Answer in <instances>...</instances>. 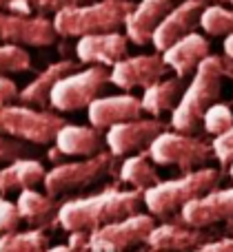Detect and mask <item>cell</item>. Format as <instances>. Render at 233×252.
I'll return each instance as SVG.
<instances>
[{"instance_id": "e575fe53", "label": "cell", "mask_w": 233, "mask_h": 252, "mask_svg": "<svg viewBox=\"0 0 233 252\" xmlns=\"http://www.w3.org/2000/svg\"><path fill=\"white\" fill-rule=\"evenodd\" d=\"M191 252H233V237L218 239V241H207V244L198 246V248Z\"/></svg>"}, {"instance_id": "2e32d148", "label": "cell", "mask_w": 233, "mask_h": 252, "mask_svg": "<svg viewBox=\"0 0 233 252\" xmlns=\"http://www.w3.org/2000/svg\"><path fill=\"white\" fill-rule=\"evenodd\" d=\"M176 7L173 0H140L131 7L127 20H124V33H127L129 42L145 47L151 42L154 31L164 20L171 9Z\"/></svg>"}, {"instance_id": "6da1fadb", "label": "cell", "mask_w": 233, "mask_h": 252, "mask_svg": "<svg viewBox=\"0 0 233 252\" xmlns=\"http://www.w3.org/2000/svg\"><path fill=\"white\" fill-rule=\"evenodd\" d=\"M142 204L145 199L140 190L105 188L96 195L65 201L58 210V226L67 232H93L107 223L138 215Z\"/></svg>"}, {"instance_id": "7402d4cb", "label": "cell", "mask_w": 233, "mask_h": 252, "mask_svg": "<svg viewBox=\"0 0 233 252\" xmlns=\"http://www.w3.org/2000/svg\"><path fill=\"white\" fill-rule=\"evenodd\" d=\"M16 206H18V213H20V219L25 223H29L31 228L44 230L49 226H58V210H60V206L47 192H38L36 188L20 190Z\"/></svg>"}, {"instance_id": "ee69618b", "label": "cell", "mask_w": 233, "mask_h": 252, "mask_svg": "<svg viewBox=\"0 0 233 252\" xmlns=\"http://www.w3.org/2000/svg\"><path fill=\"white\" fill-rule=\"evenodd\" d=\"M129 2H131V0H129Z\"/></svg>"}, {"instance_id": "f35d334b", "label": "cell", "mask_w": 233, "mask_h": 252, "mask_svg": "<svg viewBox=\"0 0 233 252\" xmlns=\"http://www.w3.org/2000/svg\"><path fill=\"white\" fill-rule=\"evenodd\" d=\"M47 252H74V250H71L67 244H60V246H49Z\"/></svg>"}, {"instance_id": "ffe728a7", "label": "cell", "mask_w": 233, "mask_h": 252, "mask_svg": "<svg viewBox=\"0 0 233 252\" xmlns=\"http://www.w3.org/2000/svg\"><path fill=\"white\" fill-rule=\"evenodd\" d=\"M209 235L202 228H189L185 223H162L151 230L147 246L158 252H191L207 244Z\"/></svg>"}, {"instance_id": "60d3db41", "label": "cell", "mask_w": 233, "mask_h": 252, "mask_svg": "<svg viewBox=\"0 0 233 252\" xmlns=\"http://www.w3.org/2000/svg\"><path fill=\"white\" fill-rule=\"evenodd\" d=\"M204 2H233V0H204Z\"/></svg>"}, {"instance_id": "8d00e7d4", "label": "cell", "mask_w": 233, "mask_h": 252, "mask_svg": "<svg viewBox=\"0 0 233 252\" xmlns=\"http://www.w3.org/2000/svg\"><path fill=\"white\" fill-rule=\"evenodd\" d=\"M220 62H222V71H225V78H231V80H233V58L220 56Z\"/></svg>"}, {"instance_id": "1f68e13d", "label": "cell", "mask_w": 233, "mask_h": 252, "mask_svg": "<svg viewBox=\"0 0 233 252\" xmlns=\"http://www.w3.org/2000/svg\"><path fill=\"white\" fill-rule=\"evenodd\" d=\"M211 146H213V157H216L222 166H229L233 161V126L227 133L213 137Z\"/></svg>"}, {"instance_id": "9c48e42d", "label": "cell", "mask_w": 233, "mask_h": 252, "mask_svg": "<svg viewBox=\"0 0 233 252\" xmlns=\"http://www.w3.org/2000/svg\"><path fill=\"white\" fill-rule=\"evenodd\" d=\"M155 228L154 215H131L127 219L107 223L89 235L87 252H124L147 244L151 230Z\"/></svg>"}, {"instance_id": "277c9868", "label": "cell", "mask_w": 233, "mask_h": 252, "mask_svg": "<svg viewBox=\"0 0 233 252\" xmlns=\"http://www.w3.org/2000/svg\"><path fill=\"white\" fill-rule=\"evenodd\" d=\"M131 7L133 2L129 0H96V2L58 11L53 16V27H56V33L62 38L111 33L124 25Z\"/></svg>"}, {"instance_id": "d4e9b609", "label": "cell", "mask_w": 233, "mask_h": 252, "mask_svg": "<svg viewBox=\"0 0 233 252\" xmlns=\"http://www.w3.org/2000/svg\"><path fill=\"white\" fill-rule=\"evenodd\" d=\"M118 182L131 186V190H149L155 184H160V175L155 170L154 161L149 159L147 151H142L140 155H131L120 164L118 170Z\"/></svg>"}, {"instance_id": "5bb4252c", "label": "cell", "mask_w": 233, "mask_h": 252, "mask_svg": "<svg viewBox=\"0 0 233 252\" xmlns=\"http://www.w3.org/2000/svg\"><path fill=\"white\" fill-rule=\"evenodd\" d=\"M202 9H204V0H182V2H178L164 16V20L158 25V29L154 31L151 44L155 47V51H167L173 42L194 33L195 25H200Z\"/></svg>"}, {"instance_id": "3957f363", "label": "cell", "mask_w": 233, "mask_h": 252, "mask_svg": "<svg viewBox=\"0 0 233 252\" xmlns=\"http://www.w3.org/2000/svg\"><path fill=\"white\" fill-rule=\"evenodd\" d=\"M220 179H222L220 170L204 166V168L185 173L180 179H169V182L155 184L154 188L142 192V199H145L147 210L154 217L171 219L176 215H180V210L189 201L198 199V197L211 192L213 188H218Z\"/></svg>"}, {"instance_id": "52a82bcc", "label": "cell", "mask_w": 233, "mask_h": 252, "mask_svg": "<svg viewBox=\"0 0 233 252\" xmlns=\"http://www.w3.org/2000/svg\"><path fill=\"white\" fill-rule=\"evenodd\" d=\"M116 155L102 151L93 157H84L82 161H69V164H56L51 170H47L42 179L44 192L49 197H62L76 190H84L91 184L100 182L105 175L114 170Z\"/></svg>"}, {"instance_id": "d6986e66", "label": "cell", "mask_w": 233, "mask_h": 252, "mask_svg": "<svg viewBox=\"0 0 233 252\" xmlns=\"http://www.w3.org/2000/svg\"><path fill=\"white\" fill-rule=\"evenodd\" d=\"M211 56V44L204 35L200 33H189L185 38H180L178 42H173L167 51H162V60L167 62V66L185 80L191 71H195L200 66V62L207 60Z\"/></svg>"}, {"instance_id": "74e56055", "label": "cell", "mask_w": 233, "mask_h": 252, "mask_svg": "<svg viewBox=\"0 0 233 252\" xmlns=\"http://www.w3.org/2000/svg\"><path fill=\"white\" fill-rule=\"evenodd\" d=\"M225 56L233 58V33L227 35V40H225Z\"/></svg>"}, {"instance_id": "484cf974", "label": "cell", "mask_w": 233, "mask_h": 252, "mask_svg": "<svg viewBox=\"0 0 233 252\" xmlns=\"http://www.w3.org/2000/svg\"><path fill=\"white\" fill-rule=\"evenodd\" d=\"M49 237L40 228H29L25 232H2L0 252H47Z\"/></svg>"}, {"instance_id": "8992f818", "label": "cell", "mask_w": 233, "mask_h": 252, "mask_svg": "<svg viewBox=\"0 0 233 252\" xmlns=\"http://www.w3.org/2000/svg\"><path fill=\"white\" fill-rule=\"evenodd\" d=\"M147 155L155 166H178L182 173H191L213 159V146L198 135L164 130L149 144Z\"/></svg>"}, {"instance_id": "7c38bea8", "label": "cell", "mask_w": 233, "mask_h": 252, "mask_svg": "<svg viewBox=\"0 0 233 252\" xmlns=\"http://www.w3.org/2000/svg\"><path fill=\"white\" fill-rule=\"evenodd\" d=\"M167 73L169 66L162 60V56H155V53H151V56H131L111 66L109 82L122 89V91H131V89L151 87L158 80H162Z\"/></svg>"}, {"instance_id": "5b68a950", "label": "cell", "mask_w": 233, "mask_h": 252, "mask_svg": "<svg viewBox=\"0 0 233 252\" xmlns=\"http://www.w3.org/2000/svg\"><path fill=\"white\" fill-rule=\"evenodd\" d=\"M67 120L47 109H34L27 104L0 106V135L22 139L27 144L47 146L56 139Z\"/></svg>"}, {"instance_id": "7bdbcfd3", "label": "cell", "mask_w": 233, "mask_h": 252, "mask_svg": "<svg viewBox=\"0 0 233 252\" xmlns=\"http://www.w3.org/2000/svg\"><path fill=\"white\" fill-rule=\"evenodd\" d=\"M138 252H158V250H151V248H149V250H138Z\"/></svg>"}, {"instance_id": "4316f807", "label": "cell", "mask_w": 233, "mask_h": 252, "mask_svg": "<svg viewBox=\"0 0 233 252\" xmlns=\"http://www.w3.org/2000/svg\"><path fill=\"white\" fill-rule=\"evenodd\" d=\"M200 27L207 35H231L233 33V9H227L222 4H209L200 13Z\"/></svg>"}, {"instance_id": "ab89813d", "label": "cell", "mask_w": 233, "mask_h": 252, "mask_svg": "<svg viewBox=\"0 0 233 252\" xmlns=\"http://www.w3.org/2000/svg\"><path fill=\"white\" fill-rule=\"evenodd\" d=\"M11 2H13V0H0V11H9Z\"/></svg>"}, {"instance_id": "603a6c76", "label": "cell", "mask_w": 233, "mask_h": 252, "mask_svg": "<svg viewBox=\"0 0 233 252\" xmlns=\"http://www.w3.org/2000/svg\"><path fill=\"white\" fill-rule=\"evenodd\" d=\"M44 170L42 161L34 159V157H22L11 164L0 168V195H9L13 190H27V188H36L42 184Z\"/></svg>"}, {"instance_id": "d6a6232c", "label": "cell", "mask_w": 233, "mask_h": 252, "mask_svg": "<svg viewBox=\"0 0 233 252\" xmlns=\"http://www.w3.org/2000/svg\"><path fill=\"white\" fill-rule=\"evenodd\" d=\"M89 2H96V0H31V7H34V11L42 13V16H47V13L56 16L62 9L80 7V4H89Z\"/></svg>"}, {"instance_id": "4fadbf2b", "label": "cell", "mask_w": 233, "mask_h": 252, "mask_svg": "<svg viewBox=\"0 0 233 252\" xmlns=\"http://www.w3.org/2000/svg\"><path fill=\"white\" fill-rule=\"evenodd\" d=\"M233 219V186L213 188L211 192L189 201L180 210V223L189 228H209Z\"/></svg>"}, {"instance_id": "b9f144b4", "label": "cell", "mask_w": 233, "mask_h": 252, "mask_svg": "<svg viewBox=\"0 0 233 252\" xmlns=\"http://www.w3.org/2000/svg\"><path fill=\"white\" fill-rule=\"evenodd\" d=\"M229 177L233 179V161H231V164H229Z\"/></svg>"}, {"instance_id": "e0dca14e", "label": "cell", "mask_w": 233, "mask_h": 252, "mask_svg": "<svg viewBox=\"0 0 233 252\" xmlns=\"http://www.w3.org/2000/svg\"><path fill=\"white\" fill-rule=\"evenodd\" d=\"M87 113L91 126L105 130L116 124L142 118L145 111H142V102L136 95L124 93V95H100L98 100H93L89 104Z\"/></svg>"}, {"instance_id": "f546056e", "label": "cell", "mask_w": 233, "mask_h": 252, "mask_svg": "<svg viewBox=\"0 0 233 252\" xmlns=\"http://www.w3.org/2000/svg\"><path fill=\"white\" fill-rule=\"evenodd\" d=\"M29 144L22 139H13L7 135H0V166H7L16 159L29 157Z\"/></svg>"}, {"instance_id": "d590c367", "label": "cell", "mask_w": 233, "mask_h": 252, "mask_svg": "<svg viewBox=\"0 0 233 252\" xmlns=\"http://www.w3.org/2000/svg\"><path fill=\"white\" fill-rule=\"evenodd\" d=\"M89 235H91V232H84V230L69 232V241H67V246H69L74 252H87Z\"/></svg>"}, {"instance_id": "cb8c5ba5", "label": "cell", "mask_w": 233, "mask_h": 252, "mask_svg": "<svg viewBox=\"0 0 233 252\" xmlns=\"http://www.w3.org/2000/svg\"><path fill=\"white\" fill-rule=\"evenodd\" d=\"M182 93H185V84L182 78H162L155 84L145 89L140 102H142V111L149 113L151 118H160L162 113H169L178 106V102L182 100Z\"/></svg>"}, {"instance_id": "9a60e30c", "label": "cell", "mask_w": 233, "mask_h": 252, "mask_svg": "<svg viewBox=\"0 0 233 252\" xmlns=\"http://www.w3.org/2000/svg\"><path fill=\"white\" fill-rule=\"evenodd\" d=\"M129 51L127 33L111 31V33H96L78 38L76 56L80 64L89 66H114L116 62L124 60Z\"/></svg>"}, {"instance_id": "83f0119b", "label": "cell", "mask_w": 233, "mask_h": 252, "mask_svg": "<svg viewBox=\"0 0 233 252\" xmlns=\"http://www.w3.org/2000/svg\"><path fill=\"white\" fill-rule=\"evenodd\" d=\"M31 69V56L16 44H0V78Z\"/></svg>"}, {"instance_id": "8fae6325", "label": "cell", "mask_w": 233, "mask_h": 252, "mask_svg": "<svg viewBox=\"0 0 233 252\" xmlns=\"http://www.w3.org/2000/svg\"><path fill=\"white\" fill-rule=\"evenodd\" d=\"M167 126L169 124L162 122L160 118L129 120V122L116 124V126H111V128H107L105 144L111 155H116V157L133 155V153L147 151L149 144L154 142L160 133L167 130Z\"/></svg>"}, {"instance_id": "ba28073f", "label": "cell", "mask_w": 233, "mask_h": 252, "mask_svg": "<svg viewBox=\"0 0 233 252\" xmlns=\"http://www.w3.org/2000/svg\"><path fill=\"white\" fill-rule=\"evenodd\" d=\"M107 82H109L107 66L78 69L76 73L65 75L56 82V87L51 89L49 106L58 113H76L80 109H89V104L100 97Z\"/></svg>"}, {"instance_id": "836d02e7", "label": "cell", "mask_w": 233, "mask_h": 252, "mask_svg": "<svg viewBox=\"0 0 233 252\" xmlns=\"http://www.w3.org/2000/svg\"><path fill=\"white\" fill-rule=\"evenodd\" d=\"M18 95H20V91H18V84L13 82L11 78L2 75V78H0V106L13 104V102L18 100Z\"/></svg>"}, {"instance_id": "30bf717a", "label": "cell", "mask_w": 233, "mask_h": 252, "mask_svg": "<svg viewBox=\"0 0 233 252\" xmlns=\"http://www.w3.org/2000/svg\"><path fill=\"white\" fill-rule=\"evenodd\" d=\"M58 40L53 20L42 13L18 16L0 11V44L16 47H51Z\"/></svg>"}, {"instance_id": "f1b7e54d", "label": "cell", "mask_w": 233, "mask_h": 252, "mask_svg": "<svg viewBox=\"0 0 233 252\" xmlns=\"http://www.w3.org/2000/svg\"><path fill=\"white\" fill-rule=\"evenodd\" d=\"M202 126H204V130H207L209 135L218 137V135L227 133V130L233 126V111L227 104L216 102V104H211L207 111H204Z\"/></svg>"}, {"instance_id": "44dd1931", "label": "cell", "mask_w": 233, "mask_h": 252, "mask_svg": "<svg viewBox=\"0 0 233 252\" xmlns=\"http://www.w3.org/2000/svg\"><path fill=\"white\" fill-rule=\"evenodd\" d=\"M102 146H105V135L96 126L65 124L53 139V148L60 155L69 157H93L102 153Z\"/></svg>"}, {"instance_id": "7a4b0ae2", "label": "cell", "mask_w": 233, "mask_h": 252, "mask_svg": "<svg viewBox=\"0 0 233 252\" xmlns=\"http://www.w3.org/2000/svg\"><path fill=\"white\" fill-rule=\"evenodd\" d=\"M222 78H225V71H222L220 56H209L207 60L200 62L191 84L182 93V100L173 109L169 126L178 133L194 135L195 128L202 124L204 111L211 104H216L220 97Z\"/></svg>"}, {"instance_id": "ac0fdd59", "label": "cell", "mask_w": 233, "mask_h": 252, "mask_svg": "<svg viewBox=\"0 0 233 252\" xmlns=\"http://www.w3.org/2000/svg\"><path fill=\"white\" fill-rule=\"evenodd\" d=\"M80 69L78 60H69V58H62V60H56L42 69L25 89L20 91L18 100L20 104L34 106V109H47L49 106V97H51V89L56 87L58 80H62L65 75L76 73Z\"/></svg>"}, {"instance_id": "4dcf8cb0", "label": "cell", "mask_w": 233, "mask_h": 252, "mask_svg": "<svg viewBox=\"0 0 233 252\" xmlns=\"http://www.w3.org/2000/svg\"><path fill=\"white\" fill-rule=\"evenodd\" d=\"M20 213L13 201L0 197V232H16L20 226Z\"/></svg>"}]
</instances>
